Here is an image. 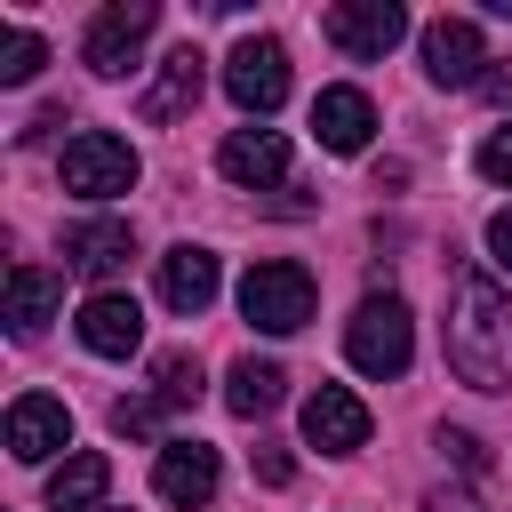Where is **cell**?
Instances as JSON below:
<instances>
[{
	"instance_id": "cell-1",
	"label": "cell",
	"mask_w": 512,
	"mask_h": 512,
	"mask_svg": "<svg viewBox=\"0 0 512 512\" xmlns=\"http://www.w3.org/2000/svg\"><path fill=\"white\" fill-rule=\"evenodd\" d=\"M448 376L472 392H512V288L456 272L448 288Z\"/></svg>"
},
{
	"instance_id": "cell-2",
	"label": "cell",
	"mask_w": 512,
	"mask_h": 512,
	"mask_svg": "<svg viewBox=\"0 0 512 512\" xmlns=\"http://www.w3.org/2000/svg\"><path fill=\"white\" fill-rule=\"evenodd\" d=\"M344 360H352L360 376H408V360H416V320H408V304H400L392 288L360 296V312L344 320Z\"/></svg>"
},
{
	"instance_id": "cell-3",
	"label": "cell",
	"mask_w": 512,
	"mask_h": 512,
	"mask_svg": "<svg viewBox=\"0 0 512 512\" xmlns=\"http://www.w3.org/2000/svg\"><path fill=\"white\" fill-rule=\"evenodd\" d=\"M240 312H248L264 336H296V328L312 320V272L288 264V256L248 264V280H240Z\"/></svg>"
},
{
	"instance_id": "cell-4",
	"label": "cell",
	"mask_w": 512,
	"mask_h": 512,
	"mask_svg": "<svg viewBox=\"0 0 512 512\" xmlns=\"http://www.w3.org/2000/svg\"><path fill=\"white\" fill-rule=\"evenodd\" d=\"M224 96L240 104V112H280L288 104V48L272 40V32H248V40H232V56H224Z\"/></svg>"
},
{
	"instance_id": "cell-5",
	"label": "cell",
	"mask_w": 512,
	"mask_h": 512,
	"mask_svg": "<svg viewBox=\"0 0 512 512\" xmlns=\"http://www.w3.org/2000/svg\"><path fill=\"white\" fill-rule=\"evenodd\" d=\"M136 168H144L136 144L112 136V128H80V136L64 144V192H80V200H112V192H128Z\"/></svg>"
},
{
	"instance_id": "cell-6",
	"label": "cell",
	"mask_w": 512,
	"mask_h": 512,
	"mask_svg": "<svg viewBox=\"0 0 512 512\" xmlns=\"http://www.w3.org/2000/svg\"><path fill=\"white\" fill-rule=\"evenodd\" d=\"M152 24H160V8H152V0H112V8L88 24V40H80V64H88L96 80H120V72L144 56Z\"/></svg>"
},
{
	"instance_id": "cell-7",
	"label": "cell",
	"mask_w": 512,
	"mask_h": 512,
	"mask_svg": "<svg viewBox=\"0 0 512 512\" xmlns=\"http://www.w3.org/2000/svg\"><path fill=\"white\" fill-rule=\"evenodd\" d=\"M328 40L360 64H384L400 40H408V8L400 0H336L328 8Z\"/></svg>"
},
{
	"instance_id": "cell-8",
	"label": "cell",
	"mask_w": 512,
	"mask_h": 512,
	"mask_svg": "<svg viewBox=\"0 0 512 512\" xmlns=\"http://www.w3.org/2000/svg\"><path fill=\"white\" fill-rule=\"evenodd\" d=\"M424 72H432L440 88H480V80H488L480 24H472V16H432V24H424Z\"/></svg>"
},
{
	"instance_id": "cell-9",
	"label": "cell",
	"mask_w": 512,
	"mask_h": 512,
	"mask_svg": "<svg viewBox=\"0 0 512 512\" xmlns=\"http://www.w3.org/2000/svg\"><path fill=\"white\" fill-rule=\"evenodd\" d=\"M56 448H72V408L48 400V392L8 400V456H16V464H48Z\"/></svg>"
},
{
	"instance_id": "cell-10",
	"label": "cell",
	"mask_w": 512,
	"mask_h": 512,
	"mask_svg": "<svg viewBox=\"0 0 512 512\" xmlns=\"http://www.w3.org/2000/svg\"><path fill=\"white\" fill-rule=\"evenodd\" d=\"M152 488H160L176 512H200V504L216 496V448H208V440H160Z\"/></svg>"
},
{
	"instance_id": "cell-11",
	"label": "cell",
	"mask_w": 512,
	"mask_h": 512,
	"mask_svg": "<svg viewBox=\"0 0 512 512\" xmlns=\"http://www.w3.org/2000/svg\"><path fill=\"white\" fill-rule=\"evenodd\" d=\"M80 344H88L96 360H128V352L144 344V312H136V296L96 288V296L80 304Z\"/></svg>"
},
{
	"instance_id": "cell-12",
	"label": "cell",
	"mask_w": 512,
	"mask_h": 512,
	"mask_svg": "<svg viewBox=\"0 0 512 512\" xmlns=\"http://www.w3.org/2000/svg\"><path fill=\"white\" fill-rule=\"evenodd\" d=\"M304 440H312V448H328V456H352V448L368 440V408H360V392L320 384V392L304 400Z\"/></svg>"
},
{
	"instance_id": "cell-13",
	"label": "cell",
	"mask_w": 512,
	"mask_h": 512,
	"mask_svg": "<svg viewBox=\"0 0 512 512\" xmlns=\"http://www.w3.org/2000/svg\"><path fill=\"white\" fill-rule=\"evenodd\" d=\"M216 168H224L232 184H248V192H256V184H280V176H288V136H280V128H232V136L216 144Z\"/></svg>"
},
{
	"instance_id": "cell-14",
	"label": "cell",
	"mask_w": 512,
	"mask_h": 512,
	"mask_svg": "<svg viewBox=\"0 0 512 512\" xmlns=\"http://www.w3.org/2000/svg\"><path fill=\"white\" fill-rule=\"evenodd\" d=\"M312 136H320L328 152H368L376 104H368L360 88H320V96H312Z\"/></svg>"
},
{
	"instance_id": "cell-15",
	"label": "cell",
	"mask_w": 512,
	"mask_h": 512,
	"mask_svg": "<svg viewBox=\"0 0 512 512\" xmlns=\"http://www.w3.org/2000/svg\"><path fill=\"white\" fill-rule=\"evenodd\" d=\"M208 296H216V256L192 248V240L168 248V256H160V304L192 320V312H208Z\"/></svg>"
},
{
	"instance_id": "cell-16",
	"label": "cell",
	"mask_w": 512,
	"mask_h": 512,
	"mask_svg": "<svg viewBox=\"0 0 512 512\" xmlns=\"http://www.w3.org/2000/svg\"><path fill=\"white\" fill-rule=\"evenodd\" d=\"M128 256H136V232H128L120 216H96V224H80V232L64 240V264L88 272V280H112Z\"/></svg>"
},
{
	"instance_id": "cell-17",
	"label": "cell",
	"mask_w": 512,
	"mask_h": 512,
	"mask_svg": "<svg viewBox=\"0 0 512 512\" xmlns=\"http://www.w3.org/2000/svg\"><path fill=\"white\" fill-rule=\"evenodd\" d=\"M56 304H64V280L48 264H8V328L16 336H40L56 320Z\"/></svg>"
},
{
	"instance_id": "cell-18",
	"label": "cell",
	"mask_w": 512,
	"mask_h": 512,
	"mask_svg": "<svg viewBox=\"0 0 512 512\" xmlns=\"http://www.w3.org/2000/svg\"><path fill=\"white\" fill-rule=\"evenodd\" d=\"M200 64H208V56H200V48L184 40V48H176V56L160 64V80L144 88V120H184V112L200 104V80H208Z\"/></svg>"
},
{
	"instance_id": "cell-19",
	"label": "cell",
	"mask_w": 512,
	"mask_h": 512,
	"mask_svg": "<svg viewBox=\"0 0 512 512\" xmlns=\"http://www.w3.org/2000/svg\"><path fill=\"white\" fill-rule=\"evenodd\" d=\"M280 392H288V368H280V360H232V376H224V408L248 416V424L272 416Z\"/></svg>"
},
{
	"instance_id": "cell-20",
	"label": "cell",
	"mask_w": 512,
	"mask_h": 512,
	"mask_svg": "<svg viewBox=\"0 0 512 512\" xmlns=\"http://www.w3.org/2000/svg\"><path fill=\"white\" fill-rule=\"evenodd\" d=\"M104 488H112V464L96 448H80L48 472V512H88V504H104Z\"/></svg>"
},
{
	"instance_id": "cell-21",
	"label": "cell",
	"mask_w": 512,
	"mask_h": 512,
	"mask_svg": "<svg viewBox=\"0 0 512 512\" xmlns=\"http://www.w3.org/2000/svg\"><path fill=\"white\" fill-rule=\"evenodd\" d=\"M152 400H160V408H192V400H200V360L160 352V360H152Z\"/></svg>"
},
{
	"instance_id": "cell-22",
	"label": "cell",
	"mask_w": 512,
	"mask_h": 512,
	"mask_svg": "<svg viewBox=\"0 0 512 512\" xmlns=\"http://www.w3.org/2000/svg\"><path fill=\"white\" fill-rule=\"evenodd\" d=\"M40 64H48V40L40 32H0V88H24Z\"/></svg>"
},
{
	"instance_id": "cell-23",
	"label": "cell",
	"mask_w": 512,
	"mask_h": 512,
	"mask_svg": "<svg viewBox=\"0 0 512 512\" xmlns=\"http://www.w3.org/2000/svg\"><path fill=\"white\" fill-rule=\"evenodd\" d=\"M152 416H160V400H112V432H120V440H144Z\"/></svg>"
},
{
	"instance_id": "cell-24",
	"label": "cell",
	"mask_w": 512,
	"mask_h": 512,
	"mask_svg": "<svg viewBox=\"0 0 512 512\" xmlns=\"http://www.w3.org/2000/svg\"><path fill=\"white\" fill-rule=\"evenodd\" d=\"M480 176H488V184H512V128H496V136L480 144Z\"/></svg>"
},
{
	"instance_id": "cell-25",
	"label": "cell",
	"mask_w": 512,
	"mask_h": 512,
	"mask_svg": "<svg viewBox=\"0 0 512 512\" xmlns=\"http://www.w3.org/2000/svg\"><path fill=\"white\" fill-rule=\"evenodd\" d=\"M440 456H448V464H464V472H480V464H488V456H480V440H472V432H456V424H440Z\"/></svg>"
},
{
	"instance_id": "cell-26",
	"label": "cell",
	"mask_w": 512,
	"mask_h": 512,
	"mask_svg": "<svg viewBox=\"0 0 512 512\" xmlns=\"http://www.w3.org/2000/svg\"><path fill=\"white\" fill-rule=\"evenodd\" d=\"M256 480H264V488H288V480H296L288 448H256Z\"/></svg>"
},
{
	"instance_id": "cell-27",
	"label": "cell",
	"mask_w": 512,
	"mask_h": 512,
	"mask_svg": "<svg viewBox=\"0 0 512 512\" xmlns=\"http://www.w3.org/2000/svg\"><path fill=\"white\" fill-rule=\"evenodd\" d=\"M488 256H496V272H512V208L488 216Z\"/></svg>"
},
{
	"instance_id": "cell-28",
	"label": "cell",
	"mask_w": 512,
	"mask_h": 512,
	"mask_svg": "<svg viewBox=\"0 0 512 512\" xmlns=\"http://www.w3.org/2000/svg\"><path fill=\"white\" fill-rule=\"evenodd\" d=\"M424 512H480V496H472V488H432Z\"/></svg>"
},
{
	"instance_id": "cell-29",
	"label": "cell",
	"mask_w": 512,
	"mask_h": 512,
	"mask_svg": "<svg viewBox=\"0 0 512 512\" xmlns=\"http://www.w3.org/2000/svg\"><path fill=\"white\" fill-rule=\"evenodd\" d=\"M48 128H64V104H40V112H32V128H24V144H40Z\"/></svg>"
},
{
	"instance_id": "cell-30",
	"label": "cell",
	"mask_w": 512,
	"mask_h": 512,
	"mask_svg": "<svg viewBox=\"0 0 512 512\" xmlns=\"http://www.w3.org/2000/svg\"><path fill=\"white\" fill-rule=\"evenodd\" d=\"M480 88H488V96H496V104H512V72H488V80H480Z\"/></svg>"
}]
</instances>
